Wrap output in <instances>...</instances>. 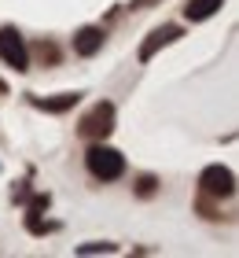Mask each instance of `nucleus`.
<instances>
[{
	"label": "nucleus",
	"mask_w": 239,
	"mask_h": 258,
	"mask_svg": "<svg viewBox=\"0 0 239 258\" xmlns=\"http://www.w3.org/2000/svg\"><path fill=\"white\" fill-rule=\"evenodd\" d=\"M37 59L48 63V67H55V63H59V48H55L52 41H41V44H37Z\"/></svg>",
	"instance_id": "obj_10"
},
{
	"label": "nucleus",
	"mask_w": 239,
	"mask_h": 258,
	"mask_svg": "<svg viewBox=\"0 0 239 258\" xmlns=\"http://www.w3.org/2000/svg\"><path fill=\"white\" fill-rule=\"evenodd\" d=\"M0 63L11 67L15 74H26L30 70V48H26V41H22V33L15 26L0 30Z\"/></svg>",
	"instance_id": "obj_2"
},
{
	"label": "nucleus",
	"mask_w": 239,
	"mask_h": 258,
	"mask_svg": "<svg viewBox=\"0 0 239 258\" xmlns=\"http://www.w3.org/2000/svg\"><path fill=\"white\" fill-rule=\"evenodd\" d=\"M151 4H158V0H133V8H151Z\"/></svg>",
	"instance_id": "obj_14"
},
{
	"label": "nucleus",
	"mask_w": 239,
	"mask_h": 258,
	"mask_svg": "<svg viewBox=\"0 0 239 258\" xmlns=\"http://www.w3.org/2000/svg\"><path fill=\"white\" fill-rule=\"evenodd\" d=\"M85 96V92H55V96H33L30 92V103L37 111H48V114H63L70 107H77V100Z\"/></svg>",
	"instance_id": "obj_7"
},
{
	"label": "nucleus",
	"mask_w": 239,
	"mask_h": 258,
	"mask_svg": "<svg viewBox=\"0 0 239 258\" xmlns=\"http://www.w3.org/2000/svg\"><path fill=\"white\" fill-rule=\"evenodd\" d=\"M199 192L206 199H228L235 192V173L228 166H221V162H213L199 173Z\"/></svg>",
	"instance_id": "obj_4"
},
{
	"label": "nucleus",
	"mask_w": 239,
	"mask_h": 258,
	"mask_svg": "<svg viewBox=\"0 0 239 258\" xmlns=\"http://www.w3.org/2000/svg\"><path fill=\"white\" fill-rule=\"evenodd\" d=\"M0 92H8V85H4V81H0Z\"/></svg>",
	"instance_id": "obj_15"
},
{
	"label": "nucleus",
	"mask_w": 239,
	"mask_h": 258,
	"mask_svg": "<svg viewBox=\"0 0 239 258\" xmlns=\"http://www.w3.org/2000/svg\"><path fill=\"white\" fill-rule=\"evenodd\" d=\"M103 41H107L103 26H81V30L74 33V55H81V59H92V55L103 52Z\"/></svg>",
	"instance_id": "obj_6"
},
{
	"label": "nucleus",
	"mask_w": 239,
	"mask_h": 258,
	"mask_svg": "<svg viewBox=\"0 0 239 258\" xmlns=\"http://www.w3.org/2000/svg\"><path fill=\"white\" fill-rule=\"evenodd\" d=\"M111 129H114V103L111 100H100L85 118L77 122V133L85 140H107V137H111Z\"/></svg>",
	"instance_id": "obj_3"
},
{
	"label": "nucleus",
	"mask_w": 239,
	"mask_h": 258,
	"mask_svg": "<svg viewBox=\"0 0 239 258\" xmlns=\"http://www.w3.org/2000/svg\"><path fill=\"white\" fill-rule=\"evenodd\" d=\"M118 243H81L77 254H114Z\"/></svg>",
	"instance_id": "obj_11"
},
{
	"label": "nucleus",
	"mask_w": 239,
	"mask_h": 258,
	"mask_svg": "<svg viewBox=\"0 0 239 258\" xmlns=\"http://www.w3.org/2000/svg\"><path fill=\"white\" fill-rule=\"evenodd\" d=\"M85 166L96 181H118L125 173V155L111 144H103V140H92L89 151H85Z\"/></svg>",
	"instance_id": "obj_1"
},
{
	"label": "nucleus",
	"mask_w": 239,
	"mask_h": 258,
	"mask_svg": "<svg viewBox=\"0 0 239 258\" xmlns=\"http://www.w3.org/2000/svg\"><path fill=\"white\" fill-rule=\"evenodd\" d=\"M224 0H184V19L188 22H206L210 15H217Z\"/></svg>",
	"instance_id": "obj_8"
},
{
	"label": "nucleus",
	"mask_w": 239,
	"mask_h": 258,
	"mask_svg": "<svg viewBox=\"0 0 239 258\" xmlns=\"http://www.w3.org/2000/svg\"><path fill=\"white\" fill-rule=\"evenodd\" d=\"M11 199H15V203H26L30 199V181H19L15 188H11Z\"/></svg>",
	"instance_id": "obj_13"
},
{
	"label": "nucleus",
	"mask_w": 239,
	"mask_h": 258,
	"mask_svg": "<svg viewBox=\"0 0 239 258\" xmlns=\"http://www.w3.org/2000/svg\"><path fill=\"white\" fill-rule=\"evenodd\" d=\"M140 199H151L154 192H158V177H151V173H143V177L136 181V188H133Z\"/></svg>",
	"instance_id": "obj_9"
},
{
	"label": "nucleus",
	"mask_w": 239,
	"mask_h": 258,
	"mask_svg": "<svg viewBox=\"0 0 239 258\" xmlns=\"http://www.w3.org/2000/svg\"><path fill=\"white\" fill-rule=\"evenodd\" d=\"M26 203H30V214H41V210H48V203H52V196H48V192H44V196H30Z\"/></svg>",
	"instance_id": "obj_12"
},
{
	"label": "nucleus",
	"mask_w": 239,
	"mask_h": 258,
	"mask_svg": "<svg viewBox=\"0 0 239 258\" xmlns=\"http://www.w3.org/2000/svg\"><path fill=\"white\" fill-rule=\"evenodd\" d=\"M181 26H173V22H166V26H154L151 33H147V41H143L140 44V52H136V59L140 63H151L154 59V55H158L162 48H166V44H173V41H181Z\"/></svg>",
	"instance_id": "obj_5"
}]
</instances>
